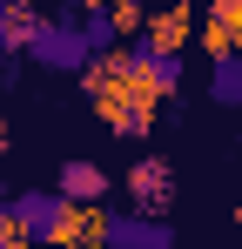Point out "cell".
<instances>
[{
  "label": "cell",
  "mask_w": 242,
  "mask_h": 249,
  "mask_svg": "<svg viewBox=\"0 0 242 249\" xmlns=\"http://www.w3.org/2000/svg\"><path fill=\"white\" fill-rule=\"evenodd\" d=\"M108 249H175V229L141 209H108Z\"/></svg>",
  "instance_id": "obj_3"
},
{
  "label": "cell",
  "mask_w": 242,
  "mask_h": 249,
  "mask_svg": "<svg viewBox=\"0 0 242 249\" xmlns=\"http://www.w3.org/2000/svg\"><path fill=\"white\" fill-rule=\"evenodd\" d=\"M54 189H61L68 202H81V209H87V202H108V189H115V182H108V168H101V162H87V155H68Z\"/></svg>",
  "instance_id": "obj_5"
},
{
  "label": "cell",
  "mask_w": 242,
  "mask_h": 249,
  "mask_svg": "<svg viewBox=\"0 0 242 249\" xmlns=\"http://www.w3.org/2000/svg\"><path fill=\"white\" fill-rule=\"evenodd\" d=\"M74 7H101V0H68V7H61V14H68V20H74Z\"/></svg>",
  "instance_id": "obj_12"
},
{
  "label": "cell",
  "mask_w": 242,
  "mask_h": 249,
  "mask_svg": "<svg viewBox=\"0 0 242 249\" xmlns=\"http://www.w3.org/2000/svg\"><path fill=\"white\" fill-rule=\"evenodd\" d=\"M20 27H27V14L14 0H0V47H20Z\"/></svg>",
  "instance_id": "obj_10"
},
{
  "label": "cell",
  "mask_w": 242,
  "mask_h": 249,
  "mask_svg": "<svg viewBox=\"0 0 242 249\" xmlns=\"http://www.w3.org/2000/svg\"><path fill=\"white\" fill-rule=\"evenodd\" d=\"M168 196H175V168H168V155H141V162L128 168V202H141L148 215H155Z\"/></svg>",
  "instance_id": "obj_4"
},
{
  "label": "cell",
  "mask_w": 242,
  "mask_h": 249,
  "mask_svg": "<svg viewBox=\"0 0 242 249\" xmlns=\"http://www.w3.org/2000/svg\"><path fill=\"white\" fill-rule=\"evenodd\" d=\"M0 249H34V243H27L20 229H7V236H0Z\"/></svg>",
  "instance_id": "obj_11"
},
{
  "label": "cell",
  "mask_w": 242,
  "mask_h": 249,
  "mask_svg": "<svg viewBox=\"0 0 242 249\" xmlns=\"http://www.w3.org/2000/svg\"><path fill=\"white\" fill-rule=\"evenodd\" d=\"M20 54L47 68V74H87L94 68V41H87V27L68 20V14H54V20H27L20 27Z\"/></svg>",
  "instance_id": "obj_1"
},
{
  "label": "cell",
  "mask_w": 242,
  "mask_h": 249,
  "mask_svg": "<svg viewBox=\"0 0 242 249\" xmlns=\"http://www.w3.org/2000/svg\"><path fill=\"white\" fill-rule=\"evenodd\" d=\"M182 34H189V14H161L141 41H148V47H175V54H182Z\"/></svg>",
  "instance_id": "obj_8"
},
{
  "label": "cell",
  "mask_w": 242,
  "mask_h": 249,
  "mask_svg": "<svg viewBox=\"0 0 242 249\" xmlns=\"http://www.w3.org/2000/svg\"><path fill=\"white\" fill-rule=\"evenodd\" d=\"M236 222H242V202H236Z\"/></svg>",
  "instance_id": "obj_14"
},
{
  "label": "cell",
  "mask_w": 242,
  "mask_h": 249,
  "mask_svg": "<svg viewBox=\"0 0 242 249\" xmlns=\"http://www.w3.org/2000/svg\"><path fill=\"white\" fill-rule=\"evenodd\" d=\"M81 27H87V41H94V54H115V34H121V20H115V7H108V14H87V20H81Z\"/></svg>",
  "instance_id": "obj_9"
},
{
  "label": "cell",
  "mask_w": 242,
  "mask_h": 249,
  "mask_svg": "<svg viewBox=\"0 0 242 249\" xmlns=\"http://www.w3.org/2000/svg\"><path fill=\"white\" fill-rule=\"evenodd\" d=\"M0 202H7V196H0Z\"/></svg>",
  "instance_id": "obj_15"
},
{
  "label": "cell",
  "mask_w": 242,
  "mask_h": 249,
  "mask_svg": "<svg viewBox=\"0 0 242 249\" xmlns=\"http://www.w3.org/2000/svg\"><path fill=\"white\" fill-rule=\"evenodd\" d=\"M74 209H81V202H68L61 189H20V196H7V215H14V229H20L34 249L61 243V236H68V222H74Z\"/></svg>",
  "instance_id": "obj_2"
},
{
  "label": "cell",
  "mask_w": 242,
  "mask_h": 249,
  "mask_svg": "<svg viewBox=\"0 0 242 249\" xmlns=\"http://www.w3.org/2000/svg\"><path fill=\"white\" fill-rule=\"evenodd\" d=\"M0 148H7V122H0Z\"/></svg>",
  "instance_id": "obj_13"
},
{
  "label": "cell",
  "mask_w": 242,
  "mask_h": 249,
  "mask_svg": "<svg viewBox=\"0 0 242 249\" xmlns=\"http://www.w3.org/2000/svg\"><path fill=\"white\" fill-rule=\"evenodd\" d=\"M208 41H215V54L242 41V0H215L208 7Z\"/></svg>",
  "instance_id": "obj_7"
},
{
  "label": "cell",
  "mask_w": 242,
  "mask_h": 249,
  "mask_svg": "<svg viewBox=\"0 0 242 249\" xmlns=\"http://www.w3.org/2000/svg\"><path fill=\"white\" fill-rule=\"evenodd\" d=\"M208 94H215L222 108L242 115V47H222V54H215V68H208Z\"/></svg>",
  "instance_id": "obj_6"
}]
</instances>
